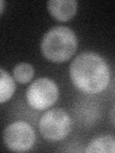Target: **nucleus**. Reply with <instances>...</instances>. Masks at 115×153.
<instances>
[{
    "label": "nucleus",
    "mask_w": 115,
    "mask_h": 153,
    "mask_svg": "<svg viewBox=\"0 0 115 153\" xmlns=\"http://www.w3.org/2000/svg\"><path fill=\"white\" fill-rule=\"evenodd\" d=\"M51 16L60 21H67L75 16L78 2L75 0H51L47 3Z\"/></svg>",
    "instance_id": "obj_6"
},
{
    "label": "nucleus",
    "mask_w": 115,
    "mask_h": 153,
    "mask_svg": "<svg viewBox=\"0 0 115 153\" xmlns=\"http://www.w3.org/2000/svg\"><path fill=\"white\" fill-rule=\"evenodd\" d=\"M73 84L81 92L97 94L108 87L110 79L109 67L102 56L93 52L77 56L69 69Z\"/></svg>",
    "instance_id": "obj_1"
},
{
    "label": "nucleus",
    "mask_w": 115,
    "mask_h": 153,
    "mask_svg": "<svg viewBox=\"0 0 115 153\" xmlns=\"http://www.w3.org/2000/svg\"><path fill=\"white\" fill-rule=\"evenodd\" d=\"M4 6H5V3L2 0H0V14L3 13V10H4Z\"/></svg>",
    "instance_id": "obj_10"
},
{
    "label": "nucleus",
    "mask_w": 115,
    "mask_h": 153,
    "mask_svg": "<svg viewBox=\"0 0 115 153\" xmlns=\"http://www.w3.org/2000/svg\"><path fill=\"white\" fill-rule=\"evenodd\" d=\"M38 128L42 137L46 140L61 141L71 131L72 120L65 110L54 108L42 115Z\"/></svg>",
    "instance_id": "obj_3"
},
{
    "label": "nucleus",
    "mask_w": 115,
    "mask_h": 153,
    "mask_svg": "<svg viewBox=\"0 0 115 153\" xmlns=\"http://www.w3.org/2000/svg\"><path fill=\"white\" fill-rule=\"evenodd\" d=\"M115 150V140L113 136L105 135L94 139L91 141L87 147L85 148V152H98V153H113Z\"/></svg>",
    "instance_id": "obj_7"
},
{
    "label": "nucleus",
    "mask_w": 115,
    "mask_h": 153,
    "mask_svg": "<svg viewBox=\"0 0 115 153\" xmlns=\"http://www.w3.org/2000/svg\"><path fill=\"white\" fill-rule=\"evenodd\" d=\"M34 73H35L34 67L31 64L26 63V62L19 63L13 68L14 79L17 82L22 84L29 82L33 79Z\"/></svg>",
    "instance_id": "obj_9"
},
{
    "label": "nucleus",
    "mask_w": 115,
    "mask_h": 153,
    "mask_svg": "<svg viewBox=\"0 0 115 153\" xmlns=\"http://www.w3.org/2000/svg\"><path fill=\"white\" fill-rule=\"evenodd\" d=\"M59 98V88L55 81L40 78L29 86L26 92L28 104L33 109L44 110L54 104Z\"/></svg>",
    "instance_id": "obj_4"
},
{
    "label": "nucleus",
    "mask_w": 115,
    "mask_h": 153,
    "mask_svg": "<svg viewBox=\"0 0 115 153\" xmlns=\"http://www.w3.org/2000/svg\"><path fill=\"white\" fill-rule=\"evenodd\" d=\"M40 46L42 54L47 59L60 63L75 54L78 39L75 33L68 27L57 26L45 33Z\"/></svg>",
    "instance_id": "obj_2"
},
{
    "label": "nucleus",
    "mask_w": 115,
    "mask_h": 153,
    "mask_svg": "<svg viewBox=\"0 0 115 153\" xmlns=\"http://www.w3.org/2000/svg\"><path fill=\"white\" fill-rule=\"evenodd\" d=\"M16 83L6 71L0 68V103L6 102L13 97Z\"/></svg>",
    "instance_id": "obj_8"
},
{
    "label": "nucleus",
    "mask_w": 115,
    "mask_h": 153,
    "mask_svg": "<svg viewBox=\"0 0 115 153\" xmlns=\"http://www.w3.org/2000/svg\"><path fill=\"white\" fill-rule=\"evenodd\" d=\"M3 140L6 146L12 151L24 152L33 147L36 141V134L29 123L16 121L5 128Z\"/></svg>",
    "instance_id": "obj_5"
}]
</instances>
